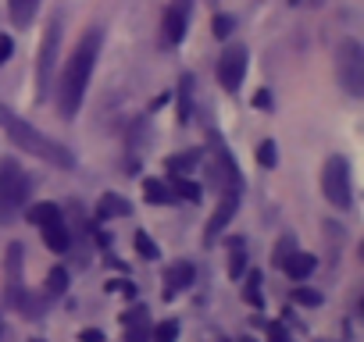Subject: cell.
Returning a JSON list of instances; mask_svg holds the SVG:
<instances>
[{"instance_id": "obj_26", "label": "cell", "mask_w": 364, "mask_h": 342, "mask_svg": "<svg viewBox=\"0 0 364 342\" xmlns=\"http://www.w3.org/2000/svg\"><path fill=\"white\" fill-rule=\"evenodd\" d=\"M293 299H296L300 307H318V303H321V292H314V289H296Z\"/></svg>"}, {"instance_id": "obj_32", "label": "cell", "mask_w": 364, "mask_h": 342, "mask_svg": "<svg viewBox=\"0 0 364 342\" xmlns=\"http://www.w3.org/2000/svg\"><path fill=\"white\" fill-rule=\"evenodd\" d=\"M107 289H111V292H125V296H136V289H132L129 282H107Z\"/></svg>"}, {"instance_id": "obj_18", "label": "cell", "mask_w": 364, "mask_h": 342, "mask_svg": "<svg viewBox=\"0 0 364 342\" xmlns=\"http://www.w3.org/2000/svg\"><path fill=\"white\" fill-rule=\"evenodd\" d=\"M143 197H146V204H154V207L171 204V189H168L161 179H146V182H143Z\"/></svg>"}, {"instance_id": "obj_8", "label": "cell", "mask_w": 364, "mask_h": 342, "mask_svg": "<svg viewBox=\"0 0 364 342\" xmlns=\"http://www.w3.org/2000/svg\"><path fill=\"white\" fill-rule=\"evenodd\" d=\"M236 211H240V189H225V193H218V207H215V214H211V221H208V232H204V243H208V246L222 236V228L232 221Z\"/></svg>"}, {"instance_id": "obj_36", "label": "cell", "mask_w": 364, "mask_h": 342, "mask_svg": "<svg viewBox=\"0 0 364 342\" xmlns=\"http://www.w3.org/2000/svg\"><path fill=\"white\" fill-rule=\"evenodd\" d=\"M33 342H43V338H33Z\"/></svg>"}, {"instance_id": "obj_13", "label": "cell", "mask_w": 364, "mask_h": 342, "mask_svg": "<svg viewBox=\"0 0 364 342\" xmlns=\"http://www.w3.org/2000/svg\"><path fill=\"white\" fill-rule=\"evenodd\" d=\"M40 232H43V243H47L54 253H65V250L72 246V236H68V228L61 225V218L50 221V225H40Z\"/></svg>"}, {"instance_id": "obj_1", "label": "cell", "mask_w": 364, "mask_h": 342, "mask_svg": "<svg viewBox=\"0 0 364 342\" xmlns=\"http://www.w3.org/2000/svg\"><path fill=\"white\" fill-rule=\"evenodd\" d=\"M97 54H100V29H90L79 47L72 50L68 57V68L61 75V96H58V107L65 118H75L79 107H82V96H86V86H90V75H93V65H97Z\"/></svg>"}, {"instance_id": "obj_4", "label": "cell", "mask_w": 364, "mask_h": 342, "mask_svg": "<svg viewBox=\"0 0 364 342\" xmlns=\"http://www.w3.org/2000/svg\"><path fill=\"white\" fill-rule=\"evenodd\" d=\"M336 75L350 96H364V50L357 40H343L336 50Z\"/></svg>"}, {"instance_id": "obj_29", "label": "cell", "mask_w": 364, "mask_h": 342, "mask_svg": "<svg viewBox=\"0 0 364 342\" xmlns=\"http://www.w3.org/2000/svg\"><path fill=\"white\" fill-rule=\"evenodd\" d=\"M268 342H293V338H289V331L282 324H272L268 328Z\"/></svg>"}, {"instance_id": "obj_17", "label": "cell", "mask_w": 364, "mask_h": 342, "mask_svg": "<svg viewBox=\"0 0 364 342\" xmlns=\"http://www.w3.org/2000/svg\"><path fill=\"white\" fill-rule=\"evenodd\" d=\"M200 157H204V150H186V153H175V157H168V171H175V175H182V171H193V167L200 164Z\"/></svg>"}, {"instance_id": "obj_5", "label": "cell", "mask_w": 364, "mask_h": 342, "mask_svg": "<svg viewBox=\"0 0 364 342\" xmlns=\"http://www.w3.org/2000/svg\"><path fill=\"white\" fill-rule=\"evenodd\" d=\"M321 193L332 207L346 211L350 200H353V189H350V164L346 157H328L325 160V171H321Z\"/></svg>"}, {"instance_id": "obj_25", "label": "cell", "mask_w": 364, "mask_h": 342, "mask_svg": "<svg viewBox=\"0 0 364 342\" xmlns=\"http://www.w3.org/2000/svg\"><path fill=\"white\" fill-rule=\"evenodd\" d=\"M243 296L254 303V307H261L264 299H261V275L257 271H250V278H247V289H243Z\"/></svg>"}, {"instance_id": "obj_33", "label": "cell", "mask_w": 364, "mask_h": 342, "mask_svg": "<svg viewBox=\"0 0 364 342\" xmlns=\"http://www.w3.org/2000/svg\"><path fill=\"white\" fill-rule=\"evenodd\" d=\"M79 342H104V335L97 328H86V331H79Z\"/></svg>"}, {"instance_id": "obj_24", "label": "cell", "mask_w": 364, "mask_h": 342, "mask_svg": "<svg viewBox=\"0 0 364 342\" xmlns=\"http://www.w3.org/2000/svg\"><path fill=\"white\" fill-rule=\"evenodd\" d=\"M257 164H261V167H275V164H279V153H275V143H272V139H264V143L257 146Z\"/></svg>"}, {"instance_id": "obj_27", "label": "cell", "mask_w": 364, "mask_h": 342, "mask_svg": "<svg viewBox=\"0 0 364 342\" xmlns=\"http://www.w3.org/2000/svg\"><path fill=\"white\" fill-rule=\"evenodd\" d=\"M243 264H247V253H243V250H240V243H236V246H232V260H229V271H232V275L240 278V275H243Z\"/></svg>"}, {"instance_id": "obj_14", "label": "cell", "mask_w": 364, "mask_h": 342, "mask_svg": "<svg viewBox=\"0 0 364 342\" xmlns=\"http://www.w3.org/2000/svg\"><path fill=\"white\" fill-rule=\"evenodd\" d=\"M36 11H40V0H8V15L18 29H26L36 18Z\"/></svg>"}, {"instance_id": "obj_10", "label": "cell", "mask_w": 364, "mask_h": 342, "mask_svg": "<svg viewBox=\"0 0 364 342\" xmlns=\"http://www.w3.org/2000/svg\"><path fill=\"white\" fill-rule=\"evenodd\" d=\"M161 29H164V43H178L182 36H186V8H182V4H171V8L164 11Z\"/></svg>"}, {"instance_id": "obj_2", "label": "cell", "mask_w": 364, "mask_h": 342, "mask_svg": "<svg viewBox=\"0 0 364 342\" xmlns=\"http://www.w3.org/2000/svg\"><path fill=\"white\" fill-rule=\"evenodd\" d=\"M0 128H4V132L11 136V143H18L26 153H33V157H40V160L54 164V167H72V164H75V157H72L68 146H61V143H54L50 136H43L40 128H33V125H29L22 114H15L8 104H0Z\"/></svg>"}, {"instance_id": "obj_20", "label": "cell", "mask_w": 364, "mask_h": 342, "mask_svg": "<svg viewBox=\"0 0 364 342\" xmlns=\"http://www.w3.org/2000/svg\"><path fill=\"white\" fill-rule=\"evenodd\" d=\"M50 299H58V296H65L68 292V271L65 267H50V275H47V289H43Z\"/></svg>"}, {"instance_id": "obj_22", "label": "cell", "mask_w": 364, "mask_h": 342, "mask_svg": "<svg viewBox=\"0 0 364 342\" xmlns=\"http://www.w3.org/2000/svg\"><path fill=\"white\" fill-rule=\"evenodd\" d=\"M132 246L139 250V257H143V260H157V257H161V253H157V246H154V239H150L146 232H136V236H132Z\"/></svg>"}, {"instance_id": "obj_34", "label": "cell", "mask_w": 364, "mask_h": 342, "mask_svg": "<svg viewBox=\"0 0 364 342\" xmlns=\"http://www.w3.org/2000/svg\"><path fill=\"white\" fill-rule=\"evenodd\" d=\"M0 338H4V317H0Z\"/></svg>"}, {"instance_id": "obj_16", "label": "cell", "mask_w": 364, "mask_h": 342, "mask_svg": "<svg viewBox=\"0 0 364 342\" xmlns=\"http://www.w3.org/2000/svg\"><path fill=\"white\" fill-rule=\"evenodd\" d=\"M193 278H197L193 264H175V267L168 271V296H171V292H182V289H190Z\"/></svg>"}, {"instance_id": "obj_11", "label": "cell", "mask_w": 364, "mask_h": 342, "mask_svg": "<svg viewBox=\"0 0 364 342\" xmlns=\"http://www.w3.org/2000/svg\"><path fill=\"white\" fill-rule=\"evenodd\" d=\"M129 214H132V204H129L125 197H118V193H104V197L97 200V218H100V221L129 218Z\"/></svg>"}, {"instance_id": "obj_6", "label": "cell", "mask_w": 364, "mask_h": 342, "mask_svg": "<svg viewBox=\"0 0 364 342\" xmlns=\"http://www.w3.org/2000/svg\"><path fill=\"white\" fill-rule=\"evenodd\" d=\"M58 47H61V26L50 22L47 36H43V47H40V61H36V96L47 100V89H50V72H54V61H58Z\"/></svg>"}, {"instance_id": "obj_21", "label": "cell", "mask_w": 364, "mask_h": 342, "mask_svg": "<svg viewBox=\"0 0 364 342\" xmlns=\"http://www.w3.org/2000/svg\"><path fill=\"white\" fill-rule=\"evenodd\" d=\"M58 218H61V207L58 204H36V207H29V221L33 225H50Z\"/></svg>"}, {"instance_id": "obj_7", "label": "cell", "mask_w": 364, "mask_h": 342, "mask_svg": "<svg viewBox=\"0 0 364 342\" xmlns=\"http://www.w3.org/2000/svg\"><path fill=\"white\" fill-rule=\"evenodd\" d=\"M215 75H218V86H222L225 93H236V89L243 86V75H247V50H243V47H229V50L218 57Z\"/></svg>"}, {"instance_id": "obj_15", "label": "cell", "mask_w": 364, "mask_h": 342, "mask_svg": "<svg viewBox=\"0 0 364 342\" xmlns=\"http://www.w3.org/2000/svg\"><path fill=\"white\" fill-rule=\"evenodd\" d=\"M193 114V75H182L178 82V125H190Z\"/></svg>"}, {"instance_id": "obj_37", "label": "cell", "mask_w": 364, "mask_h": 342, "mask_svg": "<svg viewBox=\"0 0 364 342\" xmlns=\"http://www.w3.org/2000/svg\"><path fill=\"white\" fill-rule=\"evenodd\" d=\"M289 4H296V0H289Z\"/></svg>"}, {"instance_id": "obj_31", "label": "cell", "mask_w": 364, "mask_h": 342, "mask_svg": "<svg viewBox=\"0 0 364 342\" xmlns=\"http://www.w3.org/2000/svg\"><path fill=\"white\" fill-rule=\"evenodd\" d=\"M286 253H293V243H289V239H282V246H275V257H272V260H275V267L282 264V257H286Z\"/></svg>"}, {"instance_id": "obj_19", "label": "cell", "mask_w": 364, "mask_h": 342, "mask_svg": "<svg viewBox=\"0 0 364 342\" xmlns=\"http://www.w3.org/2000/svg\"><path fill=\"white\" fill-rule=\"evenodd\" d=\"M168 189H171V197H178V200H190V204H197V200H200V186H197V182H190V179H182V175H175Z\"/></svg>"}, {"instance_id": "obj_3", "label": "cell", "mask_w": 364, "mask_h": 342, "mask_svg": "<svg viewBox=\"0 0 364 342\" xmlns=\"http://www.w3.org/2000/svg\"><path fill=\"white\" fill-rule=\"evenodd\" d=\"M26 200H29L26 171L11 157H4V160H0V221H15L22 214Z\"/></svg>"}, {"instance_id": "obj_30", "label": "cell", "mask_w": 364, "mask_h": 342, "mask_svg": "<svg viewBox=\"0 0 364 342\" xmlns=\"http://www.w3.org/2000/svg\"><path fill=\"white\" fill-rule=\"evenodd\" d=\"M11 50H15V43H11V36H0V65H4V61L11 57Z\"/></svg>"}, {"instance_id": "obj_12", "label": "cell", "mask_w": 364, "mask_h": 342, "mask_svg": "<svg viewBox=\"0 0 364 342\" xmlns=\"http://www.w3.org/2000/svg\"><path fill=\"white\" fill-rule=\"evenodd\" d=\"M279 267H282V271H286L293 282H304V278L314 271V257H311V253H300V250H293V253H286V257H282V264H279Z\"/></svg>"}, {"instance_id": "obj_35", "label": "cell", "mask_w": 364, "mask_h": 342, "mask_svg": "<svg viewBox=\"0 0 364 342\" xmlns=\"http://www.w3.org/2000/svg\"><path fill=\"white\" fill-rule=\"evenodd\" d=\"M175 4H182V8H186V0H175Z\"/></svg>"}, {"instance_id": "obj_23", "label": "cell", "mask_w": 364, "mask_h": 342, "mask_svg": "<svg viewBox=\"0 0 364 342\" xmlns=\"http://www.w3.org/2000/svg\"><path fill=\"white\" fill-rule=\"evenodd\" d=\"M175 338H178V324L175 321H164V324H157L150 331V342H175Z\"/></svg>"}, {"instance_id": "obj_28", "label": "cell", "mask_w": 364, "mask_h": 342, "mask_svg": "<svg viewBox=\"0 0 364 342\" xmlns=\"http://www.w3.org/2000/svg\"><path fill=\"white\" fill-rule=\"evenodd\" d=\"M232 26H236V22H232L229 15H218V18H215V36H218V40H222V36H229V33H232Z\"/></svg>"}, {"instance_id": "obj_9", "label": "cell", "mask_w": 364, "mask_h": 342, "mask_svg": "<svg viewBox=\"0 0 364 342\" xmlns=\"http://www.w3.org/2000/svg\"><path fill=\"white\" fill-rule=\"evenodd\" d=\"M122 321H125V342H150V314H146V307L129 310Z\"/></svg>"}]
</instances>
